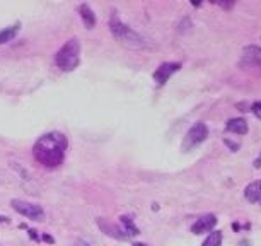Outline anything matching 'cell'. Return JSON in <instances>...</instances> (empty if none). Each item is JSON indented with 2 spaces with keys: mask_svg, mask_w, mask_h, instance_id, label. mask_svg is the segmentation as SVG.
Masks as SVG:
<instances>
[{
  "mask_svg": "<svg viewBox=\"0 0 261 246\" xmlns=\"http://www.w3.org/2000/svg\"><path fill=\"white\" fill-rule=\"evenodd\" d=\"M181 68V63L178 62H166V63H161L159 68H155L154 72V81L157 86H164L169 79L174 76Z\"/></svg>",
  "mask_w": 261,
  "mask_h": 246,
  "instance_id": "cell-7",
  "label": "cell"
},
{
  "mask_svg": "<svg viewBox=\"0 0 261 246\" xmlns=\"http://www.w3.org/2000/svg\"><path fill=\"white\" fill-rule=\"evenodd\" d=\"M43 239H45V241H48V243H53V241H55V239L51 238L50 234H43Z\"/></svg>",
  "mask_w": 261,
  "mask_h": 246,
  "instance_id": "cell-17",
  "label": "cell"
},
{
  "mask_svg": "<svg viewBox=\"0 0 261 246\" xmlns=\"http://www.w3.org/2000/svg\"><path fill=\"white\" fill-rule=\"evenodd\" d=\"M244 196L249 202H259V199H261V181H253L251 185L246 186Z\"/></svg>",
  "mask_w": 261,
  "mask_h": 246,
  "instance_id": "cell-12",
  "label": "cell"
},
{
  "mask_svg": "<svg viewBox=\"0 0 261 246\" xmlns=\"http://www.w3.org/2000/svg\"><path fill=\"white\" fill-rule=\"evenodd\" d=\"M121 223H123V231H125V234H132V236H135V234H139V228L134 224V220H132L130 217H126V215H123L121 217Z\"/></svg>",
  "mask_w": 261,
  "mask_h": 246,
  "instance_id": "cell-15",
  "label": "cell"
},
{
  "mask_svg": "<svg viewBox=\"0 0 261 246\" xmlns=\"http://www.w3.org/2000/svg\"><path fill=\"white\" fill-rule=\"evenodd\" d=\"M206 137H208V127H206L203 121H198V123H195L188 130V134L185 135V140H183V144H181V147H183L185 151H190V149H193V147L200 145L201 142H205Z\"/></svg>",
  "mask_w": 261,
  "mask_h": 246,
  "instance_id": "cell-5",
  "label": "cell"
},
{
  "mask_svg": "<svg viewBox=\"0 0 261 246\" xmlns=\"http://www.w3.org/2000/svg\"><path fill=\"white\" fill-rule=\"evenodd\" d=\"M254 168H261V156H259V159H256V162H254Z\"/></svg>",
  "mask_w": 261,
  "mask_h": 246,
  "instance_id": "cell-19",
  "label": "cell"
},
{
  "mask_svg": "<svg viewBox=\"0 0 261 246\" xmlns=\"http://www.w3.org/2000/svg\"><path fill=\"white\" fill-rule=\"evenodd\" d=\"M97 226H99V229L102 231V233L108 234V236H111V238H115V239H126L125 231H123L120 226H116L115 223H111V220H108L105 217H99V219H97Z\"/></svg>",
  "mask_w": 261,
  "mask_h": 246,
  "instance_id": "cell-9",
  "label": "cell"
},
{
  "mask_svg": "<svg viewBox=\"0 0 261 246\" xmlns=\"http://www.w3.org/2000/svg\"><path fill=\"white\" fill-rule=\"evenodd\" d=\"M222 231H212V233H208V236H206V239L203 241V244L201 246H220L222 244Z\"/></svg>",
  "mask_w": 261,
  "mask_h": 246,
  "instance_id": "cell-14",
  "label": "cell"
},
{
  "mask_svg": "<svg viewBox=\"0 0 261 246\" xmlns=\"http://www.w3.org/2000/svg\"><path fill=\"white\" fill-rule=\"evenodd\" d=\"M79 14H81L82 24L86 26V29H94L96 26V14L92 12V9L87 4H81L79 6Z\"/></svg>",
  "mask_w": 261,
  "mask_h": 246,
  "instance_id": "cell-11",
  "label": "cell"
},
{
  "mask_svg": "<svg viewBox=\"0 0 261 246\" xmlns=\"http://www.w3.org/2000/svg\"><path fill=\"white\" fill-rule=\"evenodd\" d=\"M67 137L60 132H50L41 135L33 145V156L36 162L46 169H57L62 166L67 151Z\"/></svg>",
  "mask_w": 261,
  "mask_h": 246,
  "instance_id": "cell-1",
  "label": "cell"
},
{
  "mask_svg": "<svg viewBox=\"0 0 261 246\" xmlns=\"http://www.w3.org/2000/svg\"><path fill=\"white\" fill-rule=\"evenodd\" d=\"M225 129L230 134H236V135H246L249 130L248 127V121L244 120V118H230L227 121V125H225Z\"/></svg>",
  "mask_w": 261,
  "mask_h": 246,
  "instance_id": "cell-10",
  "label": "cell"
},
{
  "mask_svg": "<svg viewBox=\"0 0 261 246\" xmlns=\"http://www.w3.org/2000/svg\"><path fill=\"white\" fill-rule=\"evenodd\" d=\"M241 65H243L246 70H251L254 73L261 76V48L249 45L243 50V60H241Z\"/></svg>",
  "mask_w": 261,
  "mask_h": 246,
  "instance_id": "cell-6",
  "label": "cell"
},
{
  "mask_svg": "<svg viewBox=\"0 0 261 246\" xmlns=\"http://www.w3.org/2000/svg\"><path fill=\"white\" fill-rule=\"evenodd\" d=\"M110 33L113 34V38H116L118 41L125 46H130V48L145 46V43L140 34H137L132 28H128L126 24H123L120 21V17L116 16V12H113L110 17Z\"/></svg>",
  "mask_w": 261,
  "mask_h": 246,
  "instance_id": "cell-3",
  "label": "cell"
},
{
  "mask_svg": "<svg viewBox=\"0 0 261 246\" xmlns=\"http://www.w3.org/2000/svg\"><path fill=\"white\" fill-rule=\"evenodd\" d=\"M11 207L16 210L17 214H21V215H24V217L33 219V220H41L43 215H45V210H43L41 205L33 204V202H28V200L12 199Z\"/></svg>",
  "mask_w": 261,
  "mask_h": 246,
  "instance_id": "cell-4",
  "label": "cell"
},
{
  "mask_svg": "<svg viewBox=\"0 0 261 246\" xmlns=\"http://www.w3.org/2000/svg\"><path fill=\"white\" fill-rule=\"evenodd\" d=\"M19 24H14V26H11V28H6L4 31H0V45H6V43H9V41H12L14 38H16V34H17V31H19Z\"/></svg>",
  "mask_w": 261,
  "mask_h": 246,
  "instance_id": "cell-13",
  "label": "cell"
},
{
  "mask_svg": "<svg viewBox=\"0 0 261 246\" xmlns=\"http://www.w3.org/2000/svg\"><path fill=\"white\" fill-rule=\"evenodd\" d=\"M57 67L63 72L75 70L81 63V41L77 38H70L63 43V46L57 52L55 55Z\"/></svg>",
  "mask_w": 261,
  "mask_h": 246,
  "instance_id": "cell-2",
  "label": "cell"
},
{
  "mask_svg": "<svg viewBox=\"0 0 261 246\" xmlns=\"http://www.w3.org/2000/svg\"><path fill=\"white\" fill-rule=\"evenodd\" d=\"M29 236H31L33 239H36V241L39 239V238H38V234H36V231H29Z\"/></svg>",
  "mask_w": 261,
  "mask_h": 246,
  "instance_id": "cell-18",
  "label": "cell"
},
{
  "mask_svg": "<svg viewBox=\"0 0 261 246\" xmlns=\"http://www.w3.org/2000/svg\"><path fill=\"white\" fill-rule=\"evenodd\" d=\"M251 111H253V115L261 120V101H256L253 106H251Z\"/></svg>",
  "mask_w": 261,
  "mask_h": 246,
  "instance_id": "cell-16",
  "label": "cell"
},
{
  "mask_svg": "<svg viewBox=\"0 0 261 246\" xmlns=\"http://www.w3.org/2000/svg\"><path fill=\"white\" fill-rule=\"evenodd\" d=\"M134 246H149V244H145V243H134Z\"/></svg>",
  "mask_w": 261,
  "mask_h": 246,
  "instance_id": "cell-20",
  "label": "cell"
},
{
  "mask_svg": "<svg viewBox=\"0 0 261 246\" xmlns=\"http://www.w3.org/2000/svg\"><path fill=\"white\" fill-rule=\"evenodd\" d=\"M215 226H217V217L214 214H206V215H201L200 219H196V223L191 226V233L196 236L212 233Z\"/></svg>",
  "mask_w": 261,
  "mask_h": 246,
  "instance_id": "cell-8",
  "label": "cell"
}]
</instances>
